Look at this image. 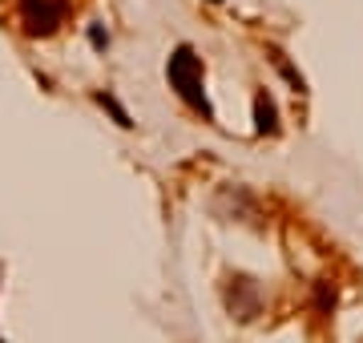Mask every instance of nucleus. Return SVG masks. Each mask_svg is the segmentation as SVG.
<instances>
[{"label":"nucleus","instance_id":"4","mask_svg":"<svg viewBox=\"0 0 363 343\" xmlns=\"http://www.w3.org/2000/svg\"><path fill=\"white\" fill-rule=\"evenodd\" d=\"M97 101H101V106H105V109H109V113H113V118H117V125H130V113H125V109L117 106L113 97H105V93H101V97H97Z\"/></svg>","mask_w":363,"mask_h":343},{"label":"nucleus","instance_id":"3","mask_svg":"<svg viewBox=\"0 0 363 343\" xmlns=\"http://www.w3.org/2000/svg\"><path fill=\"white\" fill-rule=\"evenodd\" d=\"M255 130L259 133H279V113H274V101L267 93L255 97Z\"/></svg>","mask_w":363,"mask_h":343},{"label":"nucleus","instance_id":"5","mask_svg":"<svg viewBox=\"0 0 363 343\" xmlns=\"http://www.w3.org/2000/svg\"><path fill=\"white\" fill-rule=\"evenodd\" d=\"M89 40H93V45H97V49H105V45H109V37H105L101 28H93V33H89Z\"/></svg>","mask_w":363,"mask_h":343},{"label":"nucleus","instance_id":"1","mask_svg":"<svg viewBox=\"0 0 363 343\" xmlns=\"http://www.w3.org/2000/svg\"><path fill=\"white\" fill-rule=\"evenodd\" d=\"M166 77H169V89L178 93L186 106L210 118V101H206V89H202V57L190 45L174 49V57H169V65H166Z\"/></svg>","mask_w":363,"mask_h":343},{"label":"nucleus","instance_id":"6","mask_svg":"<svg viewBox=\"0 0 363 343\" xmlns=\"http://www.w3.org/2000/svg\"><path fill=\"white\" fill-rule=\"evenodd\" d=\"M210 4H222V0H210Z\"/></svg>","mask_w":363,"mask_h":343},{"label":"nucleus","instance_id":"2","mask_svg":"<svg viewBox=\"0 0 363 343\" xmlns=\"http://www.w3.org/2000/svg\"><path fill=\"white\" fill-rule=\"evenodd\" d=\"M69 13V0H21V25L28 37H49L61 28Z\"/></svg>","mask_w":363,"mask_h":343}]
</instances>
